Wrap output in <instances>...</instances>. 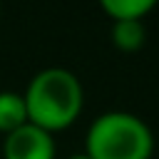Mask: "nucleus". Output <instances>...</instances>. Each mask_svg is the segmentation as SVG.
I'll return each mask as SVG.
<instances>
[{
  "label": "nucleus",
  "instance_id": "7",
  "mask_svg": "<svg viewBox=\"0 0 159 159\" xmlns=\"http://www.w3.org/2000/svg\"><path fill=\"white\" fill-rule=\"evenodd\" d=\"M67 159H89L84 152H77V154H72V157H67Z\"/></svg>",
  "mask_w": 159,
  "mask_h": 159
},
{
  "label": "nucleus",
  "instance_id": "2",
  "mask_svg": "<svg viewBox=\"0 0 159 159\" xmlns=\"http://www.w3.org/2000/svg\"><path fill=\"white\" fill-rule=\"evenodd\" d=\"M84 154L89 159H152L154 134L132 112H104L87 129Z\"/></svg>",
  "mask_w": 159,
  "mask_h": 159
},
{
  "label": "nucleus",
  "instance_id": "3",
  "mask_svg": "<svg viewBox=\"0 0 159 159\" xmlns=\"http://www.w3.org/2000/svg\"><path fill=\"white\" fill-rule=\"evenodd\" d=\"M55 152L52 134L30 122L2 137V159H55Z\"/></svg>",
  "mask_w": 159,
  "mask_h": 159
},
{
  "label": "nucleus",
  "instance_id": "5",
  "mask_svg": "<svg viewBox=\"0 0 159 159\" xmlns=\"http://www.w3.org/2000/svg\"><path fill=\"white\" fill-rule=\"evenodd\" d=\"M112 42L122 52H137L147 40V25L144 20H114L112 22Z\"/></svg>",
  "mask_w": 159,
  "mask_h": 159
},
{
  "label": "nucleus",
  "instance_id": "4",
  "mask_svg": "<svg viewBox=\"0 0 159 159\" xmlns=\"http://www.w3.org/2000/svg\"><path fill=\"white\" fill-rule=\"evenodd\" d=\"M27 107H25V97L20 92H0V134H10L15 129H20L22 124H27Z\"/></svg>",
  "mask_w": 159,
  "mask_h": 159
},
{
  "label": "nucleus",
  "instance_id": "6",
  "mask_svg": "<svg viewBox=\"0 0 159 159\" xmlns=\"http://www.w3.org/2000/svg\"><path fill=\"white\" fill-rule=\"evenodd\" d=\"M159 0H99V7L107 17L114 20H144L157 7Z\"/></svg>",
  "mask_w": 159,
  "mask_h": 159
},
{
  "label": "nucleus",
  "instance_id": "1",
  "mask_svg": "<svg viewBox=\"0 0 159 159\" xmlns=\"http://www.w3.org/2000/svg\"><path fill=\"white\" fill-rule=\"evenodd\" d=\"M27 119L30 124L55 134L67 129L77 122L82 104H84V89L75 72L65 67H47L40 70L22 92Z\"/></svg>",
  "mask_w": 159,
  "mask_h": 159
}]
</instances>
